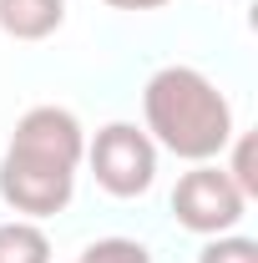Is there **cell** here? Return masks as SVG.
<instances>
[{
	"instance_id": "cell-1",
	"label": "cell",
	"mask_w": 258,
	"mask_h": 263,
	"mask_svg": "<svg viewBox=\"0 0 258 263\" xmlns=\"http://www.w3.org/2000/svg\"><path fill=\"white\" fill-rule=\"evenodd\" d=\"M86 162V127L76 122L71 106L41 101L21 111V122L5 142L0 157V202L15 218H56L71 208L76 172Z\"/></svg>"
},
{
	"instance_id": "cell-2",
	"label": "cell",
	"mask_w": 258,
	"mask_h": 263,
	"mask_svg": "<svg viewBox=\"0 0 258 263\" xmlns=\"http://www.w3.org/2000/svg\"><path fill=\"white\" fill-rule=\"evenodd\" d=\"M142 132L182 162H218L233 142V101L197 66H162L142 86Z\"/></svg>"
},
{
	"instance_id": "cell-3",
	"label": "cell",
	"mask_w": 258,
	"mask_h": 263,
	"mask_svg": "<svg viewBox=\"0 0 258 263\" xmlns=\"http://www.w3.org/2000/svg\"><path fill=\"white\" fill-rule=\"evenodd\" d=\"M86 167L106 197H142L157 182V142L137 122H106L86 137Z\"/></svg>"
},
{
	"instance_id": "cell-4",
	"label": "cell",
	"mask_w": 258,
	"mask_h": 263,
	"mask_svg": "<svg viewBox=\"0 0 258 263\" xmlns=\"http://www.w3.org/2000/svg\"><path fill=\"white\" fill-rule=\"evenodd\" d=\"M243 213H248V197L223 172V162H193L172 187V218H177V228L197 233V238L233 233L243 223Z\"/></svg>"
},
{
	"instance_id": "cell-5",
	"label": "cell",
	"mask_w": 258,
	"mask_h": 263,
	"mask_svg": "<svg viewBox=\"0 0 258 263\" xmlns=\"http://www.w3.org/2000/svg\"><path fill=\"white\" fill-rule=\"evenodd\" d=\"M66 26V0H0V31L10 41H46Z\"/></svg>"
},
{
	"instance_id": "cell-6",
	"label": "cell",
	"mask_w": 258,
	"mask_h": 263,
	"mask_svg": "<svg viewBox=\"0 0 258 263\" xmlns=\"http://www.w3.org/2000/svg\"><path fill=\"white\" fill-rule=\"evenodd\" d=\"M0 263H51V238L31 218L0 223Z\"/></svg>"
},
{
	"instance_id": "cell-7",
	"label": "cell",
	"mask_w": 258,
	"mask_h": 263,
	"mask_svg": "<svg viewBox=\"0 0 258 263\" xmlns=\"http://www.w3.org/2000/svg\"><path fill=\"white\" fill-rule=\"evenodd\" d=\"M228 152H233V157H228V167H223V172L233 177V182H238V193L253 202V197H258V147H253V137H248V132H233Z\"/></svg>"
},
{
	"instance_id": "cell-8",
	"label": "cell",
	"mask_w": 258,
	"mask_h": 263,
	"mask_svg": "<svg viewBox=\"0 0 258 263\" xmlns=\"http://www.w3.org/2000/svg\"><path fill=\"white\" fill-rule=\"evenodd\" d=\"M76 263H152V253H147V243H137V238H97V243L81 248Z\"/></svg>"
},
{
	"instance_id": "cell-9",
	"label": "cell",
	"mask_w": 258,
	"mask_h": 263,
	"mask_svg": "<svg viewBox=\"0 0 258 263\" xmlns=\"http://www.w3.org/2000/svg\"><path fill=\"white\" fill-rule=\"evenodd\" d=\"M197 263H258V243L243 233H218V238L202 243Z\"/></svg>"
},
{
	"instance_id": "cell-10",
	"label": "cell",
	"mask_w": 258,
	"mask_h": 263,
	"mask_svg": "<svg viewBox=\"0 0 258 263\" xmlns=\"http://www.w3.org/2000/svg\"><path fill=\"white\" fill-rule=\"evenodd\" d=\"M112 10H162V5H172V0H106Z\"/></svg>"
}]
</instances>
